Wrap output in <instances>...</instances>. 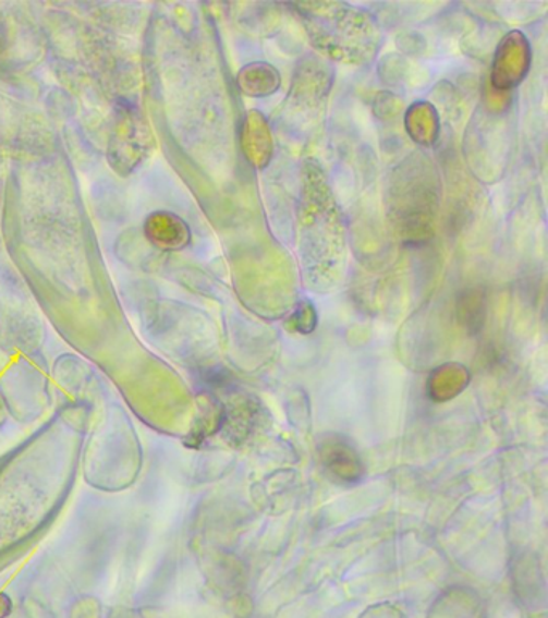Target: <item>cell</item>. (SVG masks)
I'll list each match as a JSON object with an SVG mask.
<instances>
[{"instance_id":"cell-1","label":"cell","mask_w":548,"mask_h":618,"mask_svg":"<svg viewBox=\"0 0 548 618\" xmlns=\"http://www.w3.org/2000/svg\"><path fill=\"white\" fill-rule=\"evenodd\" d=\"M13 610V603L10 599L9 594L3 593L0 591V618H7L12 614Z\"/></svg>"}]
</instances>
